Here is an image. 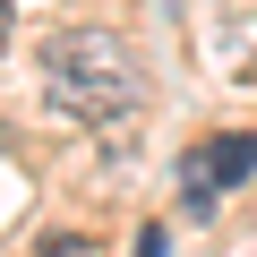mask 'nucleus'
<instances>
[{"label": "nucleus", "mask_w": 257, "mask_h": 257, "mask_svg": "<svg viewBox=\"0 0 257 257\" xmlns=\"http://www.w3.org/2000/svg\"><path fill=\"white\" fill-rule=\"evenodd\" d=\"M43 86L60 111H86V120H128L146 103V69L111 26H69L43 43Z\"/></svg>", "instance_id": "1"}, {"label": "nucleus", "mask_w": 257, "mask_h": 257, "mask_svg": "<svg viewBox=\"0 0 257 257\" xmlns=\"http://www.w3.org/2000/svg\"><path fill=\"white\" fill-rule=\"evenodd\" d=\"M240 180H257V138H206V146H189V163H180L189 206H214V197L240 189Z\"/></svg>", "instance_id": "2"}, {"label": "nucleus", "mask_w": 257, "mask_h": 257, "mask_svg": "<svg viewBox=\"0 0 257 257\" xmlns=\"http://www.w3.org/2000/svg\"><path fill=\"white\" fill-rule=\"evenodd\" d=\"M35 257H94V240H86V231H43Z\"/></svg>", "instance_id": "3"}, {"label": "nucleus", "mask_w": 257, "mask_h": 257, "mask_svg": "<svg viewBox=\"0 0 257 257\" xmlns=\"http://www.w3.org/2000/svg\"><path fill=\"white\" fill-rule=\"evenodd\" d=\"M138 257H163V223H146V231H138Z\"/></svg>", "instance_id": "4"}, {"label": "nucleus", "mask_w": 257, "mask_h": 257, "mask_svg": "<svg viewBox=\"0 0 257 257\" xmlns=\"http://www.w3.org/2000/svg\"><path fill=\"white\" fill-rule=\"evenodd\" d=\"M9 35H18V18H9V9H0V52H9Z\"/></svg>", "instance_id": "5"}]
</instances>
